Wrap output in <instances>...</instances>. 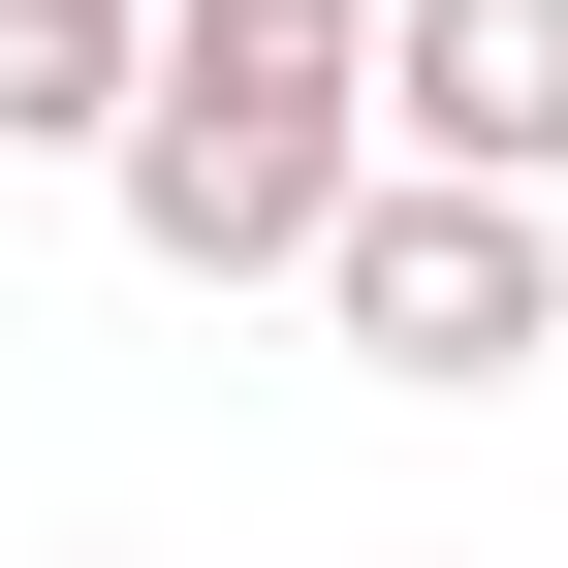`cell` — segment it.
<instances>
[{
    "label": "cell",
    "mask_w": 568,
    "mask_h": 568,
    "mask_svg": "<svg viewBox=\"0 0 568 568\" xmlns=\"http://www.w3.org/2000/svg\"><path fill=\"white\" fill-rule=\"evenodd\" d=\"M126 253L159 284H316L379 190V0H159V95H126Z\"/></svg>",
    "instance_id": "obj_1"
},
{
    "label": "cell",
    "mask_w": 568,
    "mask_h": 568,
    "mask_svg": "<svg viewBox=\"0 0 568 568\" xmlns=\"http://www.w3.org/2000/svg\"><path fill=\"white\" fill-rule=\"evenodd\" d=\"M316 316L379 347V379L474 410V379H537V347H568V222H537V190H410V159H379V190H347V253H316Z\"/></svg>",
    "instance_id": "obj_2"
},
{
    "label": "cell",
    "mask_w": 568,
    "mask_h": 568,
    "mask_svg": "<svg viewBox=\"0 0 568 568\" xmlns=\"http://www.w3.org/2000/svg\"><path fill=\"white\" fill-rule=\"evenodd\" d=\"M379 159L410 190H568V0H379Z\"/></svg>",
    "instance_id": "obj_3"
},
{
    "label": "cell",
    "mask_w": 568,
    "mask_h": 568,
    "mask_svg": "<svg viewBox=\"0 0 568 568\" xmlns=\"http://www.w3.org/2000/svg\"><path fill=\"white\" fill-rule=\"evenodd\" d=\"M126 95H159L126 0H0V159H126Z\"/></svg>",
    "instance_id": "obj_4"
},
{
    "label": "cell",
    "mask_w": 568,
    "mask_h": 568,
    "mask_svg": "<svg viewBox=\"0 0 568 568\" xmlns=\"http://www.w3.org/2000/svg\"><path fill=\"white\" fill-rule=\"evenodd\" d=\"M126 32H159V0H126Z\"/></svg>",
    "instance_id": "obj_5"
}]
</instances>
